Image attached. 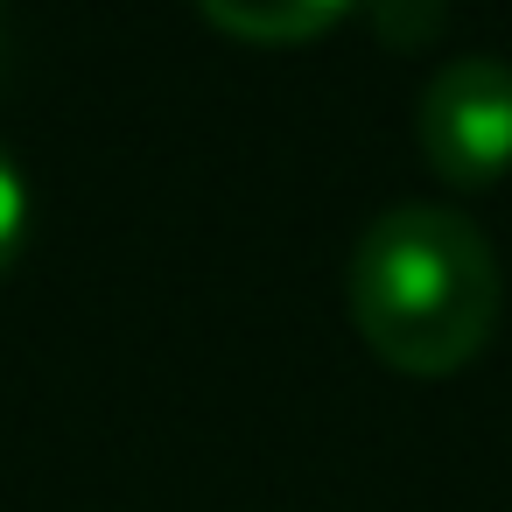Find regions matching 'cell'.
I'll return each instance as SVG.
<instances>
[{
  "label": "cell",
  "mask_w": 512,
  "mask_h": 512,
  "mask_svg": "<svg viewBox=\"0 0 512 512\" xmlns=\"http://www.w3.org/2000/svg\"><path fill=\"white\" fill-rule=\"evenodd\" d=\"M344 302L379 365L407 379H442L484 351L505 309V274L491 239L442 204H393L365 225Z\"/></svg>",
  "instance_id": "cell-1"
},
{
  "label": "cell",
  "mask_w": 512,
  "mask_h": 512,
  "mask_svg": "<svg viewBox=\"0 0 512 512\" xmlns=\"http://www.w3.org/2000/svg\"><path fill=\"white\" fill-rule=\"evenodd\" d=\"M414 134H421V155L435 176H449L463 190L498 183L512 169V64L484 57V50L449 57L421 92Z\"/></svg>",
  "instance_id": "cell-2"
},
{
  "label": "cell",
  "mask_w": 512,
  "mask_h": 512,
  "mask_svg": "<svg viewBox=\"0 0 512 512\" xmlns=\"http://www.w3.org/2000/svg\"><path fill=\"white\" fill-rule=\"evenodd\" d=\"M204 22L253 43V50H288V43H316L323 29H337L351 15V0H197Z\"/></svg>",
  "instance_id": "cell-3"
},
{
  "label": "cell",
  "mask_w": 512,
  "mask_h": 512,
  "mask_svg": "<svg viewBox=\"0 0 512 512\" xmlns=\"http://www.w3.org/2000/svg\"><path fill=\"white\" fill-rule=\"evenodd\" d=\"M22 239H29V183H22V169H15V155L0 148V274L15 267V253H22Z\"/></svg>",
  "instance_id": "cell-4"
}]
</instances>
